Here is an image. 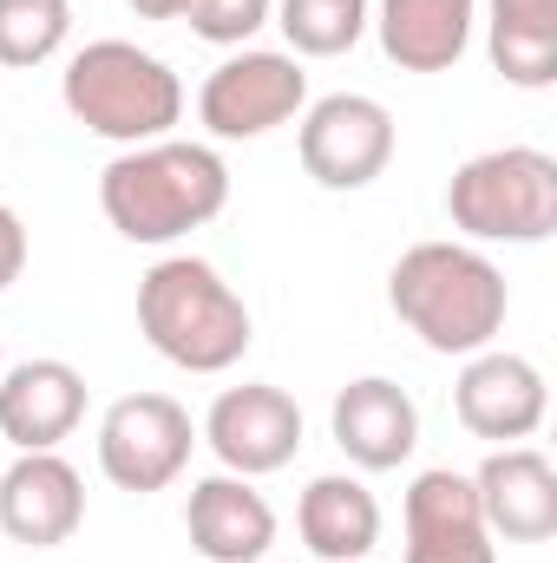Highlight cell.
<instances>
[{"label":"cell","instance_id":"cell-21","mask_svg":"<svg viewBox=\"0 0 557 563\" xmlns=\"http://www.w3.org/2000/svg\"><path fill=\"white\" fill-rule=\"evenodd\" d=\"M73 40V0H0V66H46Z\"/></svg>","mask_w":557,"mask_h":563},{"label":"cell","instance_id":"cell-19","mask_svg":"<svg viewBox=\"0 0 557 563\" xmlns=\"http://www.w3.org/2000/svg\"><path fill=\"white\" fill-rule=\"evenodd\" d=\"M485 53L505 86H557V0H485Z\"/></svg>","mask_w":557,"mask_h":563},{"label":"cell","instance_id":"cell-16","mask_svg":"<svg viewBox=\"0 0 557 563\" xmlns=\"http://www.w3.org/2000/svg\"><path fill=\"white\" fill-rule=\"evenodd\" d=\"M184 531H190V551L204 563H263L276 544V511L256 492V478L210 472L184 498Z\"/></svg>","mask_w":557,"mask_h":563},{"label":"cell","instance_id":"cell-10","mask_svg":"<svg viewBox=\"0 0 557 563\" xmlns=\"http://www.w3.org/2000/svg\"><path fill=\"white\" fill-rule=\"evenodd\" d=\"M204 445L223 459V472L237 478H270L282 472L295 452H302V407L270 387V380H243V387H223L204 413Z\"/></svg>","mask_w":557,"mask_h":563},{"label":"cell","instance_id":"cell-20","mask_svg":"<svg viewBox=\"0 0 557 563\" xmlns=\"http://www.w3.org/2000/svg\"><path fill=\"white\" fill-rule=\"evenodd\" d=\"M374 7L368 0H276V26L295 59H341L361 46Z\"/></svg>","mask_w":557,"mask_h":563},{"label":"cell","instance_id":"cell-17","mask_svg":"<svg viewBox=\"0 0 557 563\" xmlns=\"http://www.w3.org/2000/svg\"><path fill=\"white\" fill-rule=\"evenodd\" d=\"M368 26L401 73H452L472 46L479 0H381Z\"/></svg>","mask_w":557,"mask_h":563},{"label":"cell","instance_id":"cell-18","mask_svg":"<svg viewBox=\"0 0 557 563\" xmlns=\"http://www.w3.org/2000/svg\"><path fill=\"white\" fill-rule=\"evenodd\" d=\"M295 531L321 563H368L381 544V498L354 472H321L295 505Z\"/></svg>","mask_w":557,"mask_h":563},{"label":"cell","instance_id":"cell-8","mask_svg":"<svg viewBox=\"0 0 557 563\" xmlns=\"http://www.w3.org/2000/svg\"><path fill=\"white\" fill-rule=\"evenodd\" d=\"M190 445H197V426L171 394H125L99 420V472L119 492L144 498V492H164L184 478Z\"/></svg>","mask_w":557,"mask_h":563},{"label":"cell","instance_id":"cell-9","mask_svg":"<svg viewBox=\"0 0 557 563\" xmlns=\"http://www.w3.org/2000/svg\"><path fill=\"white\" fill-rule=\"evenodd\" d=\"M452 413L472 439H492V445H525L545 413H551V387H545V367L512 354V347H479L466 354L459 380H452Z\"/></svg>","mask_w":557,"mask_h":563},{"label":"cell","instance_id":"cell-4","mask_svg":"<svg viewBox=\"0 0 557 563\" xmlns=\"http://www.w3.org/2000/svg\"><path fill=\"white\" fill-rule=\"evenodd\" d=\"M59 106L92 139L132 151L171 139V125L184 119V79L132 40H86L59 73Z\"/></svg>","mask_w":557,"mask_h":563},{"label":"cell","instance_id":"cell-13","mask_svg":"<svg viewBox=\"0 0 557 563\" xmlns=\"http://www.w3.org/2000/svg\"><path fill=\"white\" fill-rule=\"evenodd\" d=\"M86 420V374L59 354L0 367V439L13 452H59Z\"/></svg>","mask_w":557,"mask_h":563},{"label":"cell","instance_id":"cell-5","mask_svg":"<svg viewBox=\"0 0 557 563\" xmlns=\"http://www.w3.org/2000/svg\"><path fill=\"white\" fill-rule=\"evenodd\" d=\"M446 217L466 243H545L557 230V157L538 144H499L452 170Z\"/></svg>","mask_w":557,"mask_h":563},{"label":"cell","instance_id":"cell-24","mask_svg":"<svg viewBox=\"0 0 557 563\" xmlns=\"http://www.w3.org/2000/svg\"><path fill=\"white\" fill-rule=\"evenodd\" d=\"M125 7H132L139 20H184V7H190V0H125Z\"/></svg>","mask_w":557,"mask_h":563},{"label":"cell","instance_id":"cell-12","mask_svg":"<svg viewBox=\"0 0 557 563\" xmlns=\"http://www.w3.org/2000/svg\"><path fill=\"white\" fill-rule=\"evenodd\" d=\"M407 563H499V544L485 531L472 472L433 465L407 485Z\"/></svg>","mask_w":557,"mask_h":563},{"label":"cell","instance_id":"cell-25","mask_svg":"<svg viewBox=\"0 0 557 563\" xmlns=\"http://www.w3.org/2000/svg\"><path fill=\"white\" fill-rule=\"evenodd\" d=\"M0 367H7V361H0Z\"/></svg>","mask_w":557,"mask_h":563},{"label":"cell","instance_id":"cell-22","mask_svg":"<svg viewBox=\"0 0 557 563\" xmlns=\"http://www.w3.org/2000/svg\"><path fill=\"white\" fill-rule=\"evenodd\" d=\"M184 20H190V33L197 40H210V46H250L270 20H276V0H190L184 7Z\"/></svg>","mask_w":557,"mask_h":563},{"label":"cell","instance_id":"cell-2","mask_svg":"<svg viewBox=\"0 0 557 563\" xmlns=\"http://www.w3.org/2000/svg\"><path fill=\"white\" fill-rule=\"evenodd\" d=\"M387 308L419 334V347L466 361L505 334L512 288H505V269L479 243L433 236V243H414L387 269Z\"/></svg>","mask_w":557,"mask_h":563},{"label":"cell","instance_id":"cell-14","mask_svg":"<svg viewBox=\"0 0 557 563\" xmlns=\"http://www.w3.org/2000/svg\"><path fill=\"white\" fill-rule=\"evenodd\" d=\"M328 432H335V445L348 452V465H361V472H401L419 445V407L401 380L361 374V380H348V387L335 394Z\"/></svg>","mask_w":557,"mask_h":563},{"label":"cell","instance_id":"cell-11","mask_svg":"<svg viewBox=\"0 0 557 563\" xmlns=\"http://www.w3.org/2000/svg\"><path fill=\"white\" fill-rule=\"evenodd\" d=\"M86 525V478L59 452H20L0 472V531L26 551H59Z\"/></svg>","mask_w":557,"mask_h":563},{"label":"cell","instance_id":"cell-3","mask_svg":"<svg viewBox=\"0 0 557 563\" xmlns=\"http://www.w3.org/2000/svg\"><path fill=\"white\" fill-rule=\"evenodd\" d=\"M139 334L184 374H230L250 354L256 321L204 256H164L139 276Z\"/></svg>","mask_w":557,"mask_h":563},{"label":"cell","instance_id":"cell-6","mask_svg":"<svg viewBox=\"0 0 557 563\" xmlns=\"http://www.w3.org/2000/svg\"><path fill=\"white\" fill-rule=\"evenodd\" d=\"M308 106V73L295 53H270V46H237L197 92V119L204 132L223 144L270 139L276 125L302 119Z\"/></svg>","mask_w":557,"mask_h":563},{"label":"cell","instance_id":"cell-7","mask_svg":"<svg viewBox=\"0 0 557 563\" xmlns=\"http://www.w3.org/2000/svg\"><path fill=\"white\" fill-rule=\"evenodd\" d=\"M295 151L321 190H368L394 164V112L368 92H328L302 106Z\"/></svg>","mask_w":557,"mask_h":563},{"label":"cell","instance_id":"cell-23","mask_svg":"<svg viewBox=\"0 0 557 563\" xmlns=\"http://www.w3.org/2000/svg\"><path fill=\"white\" fill-rule=\"evenodd\" d=\"M20 269H26V223H20V210L0 203V295L20 282Z\"/></svg>","mask_w":557,"mask_h":563},{"label":"cell","instance_id":"cell-15","mask_svg":"<svg viewBox=\"0 0 557 563\" xmlns=\"http://www.w3.org/2000/svg\"><path fill=\"white\" fill-rule=\"evenodd\" d=\"M485 531L505 544H545L557 531V465L538 445H492L472 472Z\"/></svg>","mask_w":557,"mask_h":563},{"label":"cell","instance_id":"cell-1","mask_svg":"<svg viewBox=\"0 0 557 563\" xmlns=\"http://www.w3.org/2000/svg\"><path fill=\"white\" fill-rule=\"evenodd\" d=\"M223 203H230V164L210 144H190V139L132 144L99 170L106 223L125 243H144V250H164V243L217 223Z\"/></svg>","mask_w":557,"mask_h":563}]
</instances>
